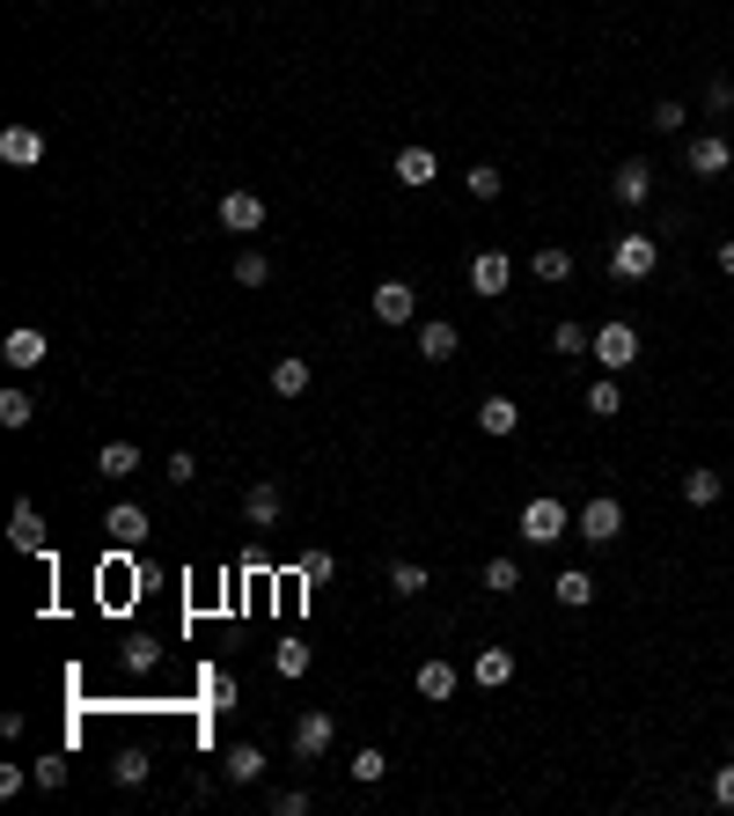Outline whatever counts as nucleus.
I'll return each mask as SVG.
<instances>
[{
    "instance_id": "nucleus-21",
    "label": "nucleus",
    "mask_w": 734,
    "mask_h": 816,
    "mask_svg": "<svg viewBox=\"0 0 734 816\" xmlns=\"http://www.w3.org/2000/svg\"><path fill=\"white\" fill-rule=\"evenodd\" d=\"M30 420H37V397H30L23 383H8V390H0V427H8V434H23Z\"/></svg>"
},
{
    "instance_id": "nucleus-39",
    "label": "nucleus",
    "mask_w": 734,
    "mask_h": 816,
    "mask_svg": "<svg viewBox=\"0 0 734 816\" xmlns=\"http://www.w3.org/2000/svg\"><path fill=\"white\" fill-rule=\"evenodd\" d=\"M654 125H661V133H684V125H690V111H684L676 97H661V103H654Z\"/></svg>"
},
{
    "instance_id": "nucleus-15",
    "label": "nucleus",
    "mask_w": 734,
    "mask_h": 816,
    "mask_svg": "<svg viewBox=\"0 0 734 816\" xmlns=\"http://www.w3.org/2000/svg\"><path fill=\"white\" fill-rule=\"evenodd\" d=\"M434 177H440L434 148H397V184H404V192H426Z\"/></svg>"
},
{
    "instance_id": "nucleus-36",
    "label": "nucleus",
    "mask_w": 734,
    "mask_h": 816,
    "mask_svg": "<svg viewBox=\"0 0 734 816\" xmlns=\"http://www.w3.org/2000/svg\"><path fill=\"white\" fill-rule=\"evenodd\" d=\"M463 184H470V199H500V192H507V177L492 170V162H478V170H470Z\"/></svg>"
},
{
    "instance_id": "nucleus-7",
    "label": "nucleus",
    "mask_w": 734,
    "mask_h": 816,
    "mask_svg": "<svg viewBox=\"0 0 734 816\" xmlns=\"http://www.w3.org/2000/svg\"><path fill=\"white\" fill-rule=\"evenodd\" d=\"M684 170L690 177H727L734 170V148L720 140V133H690V140H684Z\"/></svg>"
},
{
    "instance_id": "nucleus-45",
    "label": "nucleus",
    "mask_w": 734,
    "mask_h": 816,
    "mask_svg": "<svg viewBox=\"0 0 734 816\" xmlns=\"http://www.w3.org/2000/svg\"><path fill=\"white\" fill-rule=\"evenodd\" d=\"M720 272H734V236H727V243H720Z\"/></svg>"
},
{
    "instance_id": "nucleus-24",
    "label": "nucleus",
    "mask_w": 734,
    "mask_h": 816,
    "mask_svg": "<svg viewBox=\"0 0 734 816\" xmlns=\"http://www.w3.org/2000/svg\"><path fill=\"white\" fill-rule=\"evenodd\" d=\"M96 471H103V478H133V471H140V442H103Z\"/></svg>"
},
{
    "instance_id": "nucleus-11",
    "label": "nucleus",
    "mask_w": 734,
    "mask_h": 816,
    "mask_svg": "<svg viewBox=\"0 0 734 816\" xmlns=\"http://www.w3.org/2000/svg\"><path fill=\"white\" fill-rule=\"evenodd\" d=\"M0 162L37 170V162H45V133H37V125H8V133H0Z\"/></svg>"
},
{
    "instance_id": "nucleus-12",
    "label": "nucleus",
    "mask_w": 734,
    "mask_h": 816,
    "mask_svg": "<svg viewBox=\"0 0 734 816\" xmlns=\"http://www.w3.org/2000/svg\"><path fill=\"white\" fill-rule=\"evenodd\" d=\"M265 750H257V743H236V750H228V758H220V780H228V787H257V780H265Z\"/></svg>"
},
{
    "instance_id": "nucleus-25",
    "label": "nucleus",
    "mask_w": 734,
    "mask_h": 816,
    "mask_svg": "<svg viewBox=\"0 0 734 816\" xmlns=\"http://www.w3.org/2000/svg\"><path fill=\"white\" fill-rule=\"evenodd\" d=\"M720 494H727L720 471H684V500H690V508H720Z\"/></svg>"
},
{
    "instance_id": "nucleus-32",
    "label": "nucleus",
    "mask_w": 734,
    "mask_h": 816,
    "mask_svg": "<svg viewBox=\"0 0 734 816\" xmlns=\"http://www.w3.org/2000/svg\"><path fill=\"white\" fill-rule=\"evenodd\" d=\"M111 780H118V787H147V750H118V758H111Z\"/></svg>"
},
{
    "instance_id": "nucleus-10",
    "label": "nucleus",
    "mask_w": 734,
    "mask_h": 816,
    "mask_svg": "<svg viewBox=\"0 0 734 816\" xmlns=\"http://www.w3.org/2000/svg\"><path fill=\"white\" fill-rule=\"evenodd\" d=\"M0 353H8V369H15V375H30V369H45V353H51V347H45V331H37V324H15Z\"/></svg>"
},
{
    "instance_id": "nucleus-34",
    "label": "nucleus",
    "mask_w": 734,
    "mask_h": 816,
    "mask_svg": "<svg viewBox=\"0 0 734 816\" xmlns=\"http://www.w3.org/2000/svg\"><path fill=\"white\" fill-rule=\"evenodd\" d=\"M485 589L492 596H514V589H521V567H514V559H485Z\"/></svg>"
},
{
    "instance_id": "nucleus-42",
    "label": "nucleus",
    "mask_w": 734,
    "mask_h": 816,
    "mask_svg": "<svg viewBox=\"0 0 734 816\" xmlns=\"http://www.w3.org/2000/svg\"><path fill=\"white\" fill-rule=\"evenodd\" d=\"M712 802H720V809H734V766L712 772Z\"/></svg>"
},
{
    "instance_id": "nucleus-20",
    "label": "nucleus",
    "mask_w": 734,
    "mask_h": 816,
    "mask_svg": "<svg viewBox=\"0 0 734 816\" xmlns=\"http://www.w3.org/2000/svg\"><path fill=\"white\" fill-rule=\"evenodd\" d=\"M551 596H559L565 611H587V603H595V574H587V567H565L559 581H551Z\"/></svg>"
},
{
    "instance_id": "nucleus-23",
    "label": "nucleus",
    "mask_w": 734,
    "mask_h": 816,
    "mask_svg": "<svg viewBox=\"0 0 734 816\" xmlns=\"http://www.w3.org/2000/svg\"><path fill=\"white\" fill-rule=\"evenodd\" d=\"M529 272H537L543 287H565V280H573V250H559V243H543L537 258H529Z\"/></svg>"
},
{
    "instance_id": "nucleus-38",
    "label": "nucleus",
    "mask_w": 734,
    "mask_h": 816,
    "mask_svg": "<svg viewBox=\"0 0 734 816\" xmlns=\"http://www.w3.org/2000/svg\"><path fill=\"white\" fill-rule=\"evenodd\" d=\"M272 816H309V787H272Z\"/></svg>"
},
{
    "instance_id": "nucleus-29",
    "label": "nucleus",
    "mask_w": 734,
    "mask_h": 816,
    "mask_svg": "<svg viewBox=\"0 0 734 816\" xmlns=\"http://www.w3.org/2000/svg\"><path fill=\"white\" fill-rule=\"evenodd\" d=\"M390 589H397V596H426V589H434V574L418 567V559H397V567H390Z\"/></svg>"
},
{
    "instance_id": "nucleus-41",
    "label": "nucleus",
    "mask_w": 734,
    "mask_h": 816,
    "mask_svg": "<svg viewBox=\"0 0 734 816\" xmlns=\"http://www.w3.org/2000/svg\"><path fill=\"white\" fill-rule=\"evenodd\" d=\"M301 581H331V552H301Z\"/></svg>"
},
{
    "instance_id": "nucleus-18",
    "label": "nucleus",
    "mask_w": 734,
    "mask_h": 816,
    "mask_svg": "<svg viewBox=\"0 0 734 816\" xmlns=\"http://www.w3.org/2000/svg\"><path fill=\"white\" fill-rule=\"evenodd\" d=\"M418 361H456V324H448V317L418 324Z\"/></svg>"
},
{
    "instance_id": "nucleus-8",
    "label": "nucleus",
    "mask_w": 734,
    "mask_h": 816,
    "mask_svg": "<svg viewBox=\"0 0 734 816\" xmlns=\"http://www.w3.org/2000/svg\"><path fill=\"white\" fill-rule=\"evenodd\" d=\"M220 228H228V236H257V228H265V199L257 192H220Z\"/></svg>"
},
{
    "instance_id": "nucleus-13",
    "label": "nucleus",
    "mask_w": 734,
    "mask_h": 816,
    "mask_svg": "<svg viewBox=\"0 0 734 816\" xmlns=\"http://www.w3.org/2000/svg\"><path fill=\"white\" fill-rule=\"evenodd\" d=\"M610 199H617V206H646V199H654V170H646V162L632 155V162L610 177Z\"/></svg>"
},
{
    "instance_id": "nucleus-5",
    "label": "nucleus",
    "mask_w": 734,
    "mask_h": 816,
    "mask_svg": "<svg viewBox=\"0 0 734 816\" xmlns=\"http://www.w3.org/2000/svg\"><path fill=\"white\" fill-rule=\"evenodd\" d=\"M331 743H339V721L323 714V706H309V714L294 721V758H301V766H317V758H331Z\"/></svg>"
},
{
    "instance_id": "nucleus-3",
    "label": "nucleus",
    "mask_w": 734,
    "mask_h": 816,
    "mask_svg": "<svg viewBox=\"0 0 734 816\" xmlns=\"http://www.w3.org/2000/svg\"><path fill=\"white\" fill-rule=\"evenodd\" d=\"M573 530H581L587 544H617V537H624V500H617V494H595L581 515H573Z\"/></svg>"
},
{
    "instance_id": "nucleus-16",
    "label": "nucleus",
    "mask_w": 734,
    "mask_h": 816,
    "mask_svg": "<svg viewBox=\"0 0 734 816\" xmlns=\"http://www.w3.org/2000/svg\"><path fill=\"white\" fill-rule=\"evenodd\" d=\"M470 677H478L485 692H500V684H514V647H478V662H470Z\"/></svg>"
},
{
    "instance_id": "nucleus-2",
    "label": "nucleus",
    "mask_w": 734,
    "mask_h": 816,
    "mask_svg": "<svg viewBox=\"0 0 734 816\" xmlns=\"http://www.w3.org/2000/svg\"><path fill=\"white\" fill-rule=\"evenodd\" d=\"M654 265H661L654 236H639V228H632V236H617V243H610V280H632V287H639Z\"/></svg>"
},
{
    "instance_id": "nucleus-6",
    "label": "nucleus",
    "mask_w": 734,
    "mask_h": 816,
    "mask_svg": "<svg viewBox=\"0 0 734 816\" xmlns=\"http://www.w3.org/2000/svg\"><path fill=\"white\" fill-rule=\"evenodd\" d=\"M367 309H375V324H412L418 317V287L412 280H382V287H375V295H367Z\"/></svg>"
},
{
    "instance_id": "nucleus-35",
    "label": "nucleus",
    "mask_w": 734,
    "mask_h": 816,
    "mask_svg": "<svg viewBox=\"0 0 734 816\" xmlns=\"http://www.w3.org/2000/svg\"><path fill=\"white\" fill-rule=\"evenodd\" d=\"M272 662H279V677H309V647H301V641H279V647H272Z\"/></svg>"
},
{
    "instance_id": "nucleus-9",
    "label": "nucleus",
    "mask_w": 734,
    "mask_h": 816,
    "mask_svg": "<svg viewBox=\"0 0 734 816\" xmlns=\"http://www.w3.org/2000/svg\"><path fill=\"white\" fill-rule=\"evenodd\" d=\"M470 287H478V295H507V287H514V258H507V250H478V258H470Z\"/></svg>"
},
{
    "instance_id": "nucleus-40",
    "label": "nucleus",
    "mask_w": 734,
    "mask_h": 816,
    "mask_svg": "<svg viewBox=\"0 0 734 816\" xmlns=\"http://www.w3.org/2000/svg\"><path fill=\"white\" fill-rule=\"evenodd\" d=\"M30 772H37V787H67V758H59V750H51V758H37Z\"/></svg>"
},
{
    "instance_id": "nucleus-26",
    "label": "nucleus",
    "mask_w": 734,
    "mask_h": 816,
    "mask_svg": "<svg viewBox=\"0 0 734 816\" xmlns=\"http://www.w3.org/2000/svg\"><path fill=\"white\" fill-rule=\"evenodd\" d=\"M587 412H595V420H617V412H624V390H617V375H595V383H587Z\"/></svg>"
},
{
    "instance_id": "nucleus-4",
    "label": "nucleus",
    "mask_w": 734,
    "mask_h": 816,
    "mask_svg": "<svg viewBox=\"0 0 734 816\" xmlns=\"http://www.w3.org/2000/svg\"><path fill=\"white\" fill-rule=\"evenodd\" d=\"M595 361H603V375H624L639 361V331L624 317H610L603 331H595Z\"/></svg>"
},
{
    "instance_id": "nucleus-28",
    "label": "nucleus",
    "mask_w": 734,
    "mask_h": 816,
    "mask_svg": "<svg viewBox=\"0 0 734 816\" xmlns=\"http://www.w3.org/2000/svg\"><path fill=\"white\" fill-rule=\"evenodd\" d=\"M478 427H485V434H514V427H521L514 397H485V405H478Z\"/></svg>"
},
{
    "instance_id": "nucleus-44",
    "label": "nucleus",
    "mask_w": 734,
    "mask_h": 816,
    "mask_svg": "<svg viewBox=\"0 0 734 816\" xmlns=\"http://www.w3.org/2000/svg\"><path fill=\"white\" fill-rule=\"evenodd\" d=\"M706 111H734V81H712V89H706Z\"/></svg>"
},
{
    "instance_id": "nucleus-30",
    "label": "nucleus",
    "mask_w": 734,
    "mask_h": 816,
    "mask_svg": "<svg viewBox=\"0 0 734 816\" xmlns=\"http://www.w3.org/2000/svg\"><path fill=\"white\" fill-rule=\"evenodd\" d=\"M353 780H360V787H375V780H382V772H390V750H375V743H367V750H353Z\"/></svg>"
},
{
    "instance_id": "nucleus-22",
    "label": "nucleus",
    "mask_w": 734,
    "mask_h": 816,
    "mask_svg": "<svg viewBox=\"0 0 734 816\" xmlns=\"http://www.w3.org/2000/svg\"><path fill=\"white\" fill-rule=\"evenodd\" d=\"M8 537L23 544V552H45V515H37L30 500H15V515H8Z\"/></svg>"
},
{
    "instance_id": "nucleus-31",
    "label": "nucleus",
    "mask_w": 734,
    "mask_h": 816,
    "mask_svg": "<svg viewBox=\"0 0 734 816\" xmlns=\"http://www.w3.org/2000/svg\"><path fill=\"white\" fill-rule=\"evenodd\" d=\"M551 347H559V353H595V331L565 317V324H551Z\"/></svg>"
},
{
    "instance_id": "nucleus-1",
    "label": "nucleus",
    "mask_w": 734,
    "mask_h": 816,
    "mask_svg": "<svg viewBox=\"0 0 734 816\" xmlns=\"http://www.w3.org/2000/svg\"><path fill=\"white\" fill-rule=\"evenodd\" d=\"M565 530H573V508H565L559 494H537L529 508H521V537L529 544H559Z\"/></svg>"
},
{
    "instance_id": "nucleus-27",
    "label": "nucleus",
    "mask_w": 734,
    "mask_h": 816,
    "mask_svg": "<svg viewBox=\"0 0 734 816\" xmlns=\"http://www.w3.org/2000/svg\"><path fill=\"white\" fill-rule=\"evenodd\" d=\"M418 699H456V662H418Z\"/></svg>"
},
{
    "instance_id": "nucleus-37",
    "label": "nucleus",
    "mask_w": 734,
    "mask_h": 816,
    "mask_svg": "<svg viewBox=\"0 0 734 816\" xmlns=\"http://www.w3.org/2000/svg\"><path fill=\"white\" fill-rule=\"evenodd\" d=\"M162 478H170V486H192V478H198V456H192V449H170V464H162Z\"/></svg>"
},
{
    "instance_id": "nucleus-33",
    "label": "nucleus",
    "mask_w": 734,
    "mask_h": 816,
    "mask_svg": "<svg viewBox=\"0 0 734 816\" xmlns=\"http://www.w3.org/2000/svg\"><path fill=\"white\" fill-rule=\"evenodd\" d=\"M272 280V258L265 250H243V258H236V287H265Z\"/></svg>"
},
{
    "instance_id": "nucleus-14",
    "label": "nucleus",
    "mask_w": 734,
    "mask_h": 816,
    "mask_svg": "<svg viewBox=\"0 0 734 816\" xmlns=\"http://www.w3.org/2000/svg\"><path fill=\"white\" fill-rule=\"evenodd\" d=\"M309 383H317V369H309L301 353H279V361H272V397H309Z\"/></svg>"
},
{
    "instance_id": "nucleus-43",
    "label": "nucleus",
    "mask_w": 734,
    "mask_h": 816,
    "mask_svg": "<svg viewBox=\"0 0 734 816\" xmlns=\"http://www.w3.org/2000/svg\"><path fill=\"white\" fill-rule=\"evenodd\" d=\"M30 780H37V772H23V766H0V794H23Z\"/></svg>"
},
{
    "instance_id": "nucleus-19",
    "label": "nucleus",
    "mask_w": 734,
    "mask_h": 816,
    "mask_svg": "<svg viewBox=\"0 0 734 816\" xmlns=\"http://www.w3.org/2000/svg\"><path fill=\"white\" fill-rule=\"evenodd\" d=\"M243 515H250V530H272V522H279V486H272V478H257L243 494Z\"/></svg>"
},
{
    "instance_id": "nucleus-17",
    "label": "nucleus",
    "mask_w": 734,
    "mask_h": 816,
    "mask_svg": "<svg viewBox=\"0 0 734 816\" xmlns=\"http://www.w3.org/2000/svg\"><path fill=\"white\" fill-rule=\"evenodd\" d=\"M103 537H111V544H140V537H147V508H133V500H118V508L103 515Z\"/></svg>"
}]
</instances>
